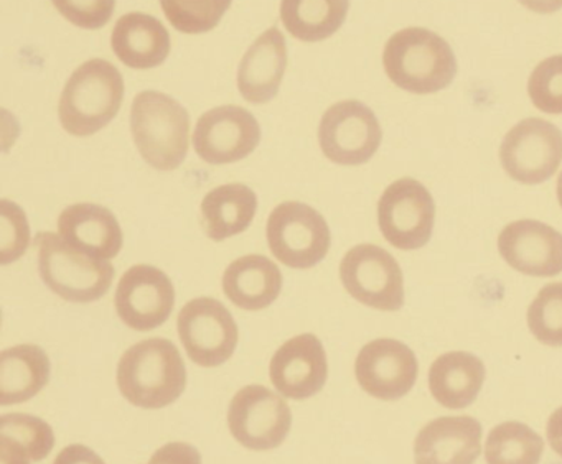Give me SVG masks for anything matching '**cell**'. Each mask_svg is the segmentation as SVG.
<instances>
[{
    "label": "cell",
    "instance_id": "10",
    "mask_svg": "<svg viewBox=\"0 0 562 464\" xmlns=\"http://www.w3.org/2000/svg\"><path fill=\"white\" fill-rule=\"evenodd\" d=\"M228 425L233 437L248 450H274L291 431V408L271 388L246 385L229 404Z\"/></svg>",
    "mask_w": 562,
    "mask_h": 464
},
{
    "label": "cell",
    "instance_id": "9",
    "mask_svg": "<svg viewBox=\"0 0 562 464\" xmlns=\"http://www.w3.org/2000/svg\"><path fill=\"white\" fill-rule=\"evenodd\" d=\"M180 341L187 354L202 367L225 364L238 346V326L222 302L209 296L192 299L177 318Z\"/></svg>",
    "mask_w": 562,
    "mask_h": 464
},
{
    "label": "cell",
    "instance_id": "11",
    "mask_svg": "<svg viewBox=\"0 0 562 464\" xmlns=\"http://www.w3.org/2000/svg\"><path fill=\"white\" fill-rule=\"evenodd\" d=\"M499 160L513 180L525 184L542 183L561 165V131L542 118H525L503 138Z\"/></svg>",
    "mask_w": 562,
    "mask_h": 464
},
{
    "label": "cell",
    "instance_id": "2",
    "mask_svg": "<svg viewBox=\"0 0 562 464\" xmlns=\"http://www.w3.org/2000/svg\"><path fill=\"white\" fill-rule=\"evenodd\" d=\"M124 101V79L120 69L106 59L83 63L71 75L61 92V125L68 134L90 137L106 127Z\"/></svg>",
    "mask_w": 562,
    "mask_h": 464
},
{
    "label": "cell",
    "instance_id": "14",
    "mask_svg": "<svg viewBox=\"0 0 562 464\" xmlns=\"http://www.w3.org/2000/svg\"><path fill=\"white\" fill-rule=\"evenodd\" d=\"M114 305L124 325L136 331H153L172 315L176 288L162 270L140 263L121 276Z\"/></svg>",
    "mask_w": 562,
    "mask_h": 464
},
{
    "label": "cell",
    "instance_id": "3",
    "mask_svg": "<svg viewBox=\"0 0 562 464\" xmlns=\"http://www.w3.org/2000/svg\"><path fill=\"white\" fill-rule=\"evenodd\" d=\"M383 65L391 81L414 94H430L452 82L456 55L449 43L427 29L401 30L387 39Z\"/></svg>",
    "mask_w": 562,
    "mask_h": 464
},
{
    "label": "cell",
    "instance_id": "22",
    "mask_svg": "<svg viewBox=\"0 0 562 464\" xmlns=\"http://www.w3.org/2000/svg\"><path fill=\"white\" fill-rule=\"evenodd\" d=\"M223 292L229 302L249 312L268 308L282 290V273L271 259L258 253L239 257L223 273Z\"/></svg>",
    "mask_w": 562,
    "mask_h": 464
},
{
    "label": "cell",
    "instance_id": "28",
    "mask_svg": "<svg viewBox=\"0 0 562 464\" xmlns=\"http://www.w3.org/2000/svg\"><path fill=\"white\" fill-rule=\"evenodd\" d=\"M544 440L528 425L505 421L490 431L485 443L486 464H539Z\"/></svg>",
    "mask_w": 562,
    "mask_h": 464
},
{
    "label": "cell",
    "instance_id": "18",
    "mask_svg": "<svg viewBox=\"0 0 562 464\" xmlns=\"http://www.w3.org/2000/svg\"><path fill=\"white\" fill-rule=\"evenodd\" d=\"M482 425L476 418L440 417L414 441L416 464H473L482 453Z\"/></svg>",
    "mask_w": 562,
    "mask_h": 464
},
{
    "label": "cell",
    "instance_id": "37",
    "mask_svg": "<svg viewBox=\"0 0 562 464\" xmlns=\"http://www.w3.org/2000/svg\"><path fill=\"white\" fill-rule=\"evenodd\" d=\"M558 200H559V204H561V207H562V171H561V174H559V180H558Z\"/></svg>",
    "mask_w": 562,
    "mask_h": 464
},
{
    "label": "cell",
    "instance_id": "27",
    "mask_svg": "<svg viewBox=\"0 0 562 464\" xmlns=\"http://www.w3.org/2000/svg\"><path fill=\"white\" fill-rule=\"evenodd\" d=\"M348 7L350 3L344 0H285L281 5V20L289 33L301 42H322L344 25Z\"/></svg>",
    "mask_w": 562,
    "mask_h": 464
},
{
    "label": "cell",
    "instance_id": "7",
    "mask_svg": "<svg viewBox=\"0 0 562 464\" xmlns=\"http://www.w3.org/2000/svg\"><path fill=\"white\" fill-rule=\"evenodd\" d=\"M436 204L429 190L413 178L394 181L378 203V224L384 239L401 250L420 249L429 242Z\"/></svg>",
    "mask_w": 562,
    "mask_h": 464
},
{
    "label": "cell",
    "instance_id": "21",
    "mask_svg": "<svg viewBox=\"0 0 562 464\" xmlns=\"http://www.w3.org/2000/svg\"><path fill=\"white\" fill-rule=\"evenodd\" d=\"M111 45L117 58L133 69H153L170 53L166 26L149 13H126L114 25Z\"/></svg>",
    "mask_w": 562,
    "mask_h": 464
},
{
    "label": "cell",
    "instance_id": "17",
    "mask_svg": "<svg viewBox=\"0 0 562 464\" xmlns=\"http://www.w3.org/2000/svg\"><path fill=\"white\" fill-rule=\"evenodd\" d=\"M505 262L531 276H554L562 272V234L539 220L508 224L498 236Z\"/></svg>",
    "mask_w": 562,
    "mask_h": 464
},
{
    "label": "cell",
    "instance_id": "25",
    "mask_svg": "<svg viewBox=\"0 0 562 464\" xmlns=\"http://www.w3.org/2000/svg\"><path fill=\"white\" fill-rule=\"evenodd\" d=\"M258 210V196L243 183L223 184L202 201V224L212 240H225L245 233Z\"/></svg>",
    "mask_w": 562,
    "mask_h": 464
},
{
    "label": "cell",
    "instance_id": "1",
    "mask_svg": "<svg viewBox=\"0 0 562 464\" xmlns=\"http://www.w3.org/2000/svg\"><path fill=\"white\" fill-rule=\"evenodd\" d=\"M116 378L127 401L157 410L173 404L183 394L187 369L172 341L150 338L124 352L117 364Z\"/></svg>",
    "mask_w": 562,
    "mask_h": 464
},
{
    "label": "cell",
    "instance_id": "26",
    "mask_svg": "<svg viewBox=\"0 0 562 464\" xmlns=\"http://www.w3.org/2000/svg\"><path fill=\"white\" fill-rule=\"evenodd\" d=\"M0 464L42 461L55 446L50 425L34 415L9 414L0 420Z\"/></svg>",
    "mask_w": 562,
    "mask_h": 464
},
{
    "label": "cell",
    "instance_id": "32",
    "mask_svg": "<svg viewBox=\"0 0 562 464\" xmlns=\"http://www.w3.org/2000/svg\"><path fill=\"white\" fill-rule=\"evenodd\" d=\"M31 244V227L24 210L9 200H2V227H0V256L2 265L21 259Z\"/></svg>",
    "mask_w": 562,
    "mask_h": 464
},
{
    "label": "cell",
    "instance_id": "12",
    "mask_svg": "<svg viewBox=\"0 0 562 464\" xmlns=\"http://www.w3.org/2000/svg\"><path fill=\"white\" fill-rule=\"evenodd\" d=\"M381 138L383 131L376 115L360 101L331 105L318 127L322 151L338 165L367 163L380 148Z\"/></svg>",
    "mask_w": 562,
    "mask_h": 464
},
{
    "label": "cell",
    "instance_id": "35",
    "mask_svg": "<svg viewBox=\"0 0 562 464\" xmlns=\"http://www.w3.org/2000/svg\"><path fill=\"white\" fill-rule=\"evenodd\" d=\"M54 464H106L100 454L85 444H70L55 457Z\"/></svg>",
    "mask_w": 562,
    "mask_h": 464
},
{
    "label": "cell",
    "instance_id": "30",
    "mask_svg": "<svg viewBox=\"0 0 562 464\" xmlns=\"http://www.w3.org/2000/svg\"><path fill=\"white\" fill-rule=\"evenodd\" d=\"M164 13L169 22L182 33H205L215 29L222 20L223 13L229 9L232 2H190V0H162Z\"/></svg>",
    "mask_w": 562,
    "mask_h": 464
},
{
    "label": "cell",
    "instance_id": "20",
    "mask_svg": "<svg viewBox=\"0 0 562 464\" xmlns=\"http://www.w3.org/2000/svg\"><path fill=\"white\" fill-rule=\"evenodd\" d=\"M288 66V45L278 26L266 30L243 56L238 89L252 104H265L278 95Z\"/></svg>",
    "mask_w": 562,
    "mask_h": 464
},
{
    "label": "cell",
    "instance_id": "36",
    "mask_svg": "<svg viewBox=\"0 0 562 464\" xmlns=\"http://www.w3.org/2000/svg\"><path fill=\"white\" fill-rule=\"evenodd\" d=\"M546 437H548L552 451L562 457V407L549 417L548 425H546Z\"/></svg>",
    "mask_w": 562,
    "mask_h": 464
},
{
    "label": "cell",
    "instance_id": "16",
    "mask_svg": "<svg viewBox=\"0 0 562 464\" xmlns=\"http://www.w3.org/2000/svg\"><path fill=\"white\" fill-rule=\"evenodd\" d=\"M269 374L282 397L305 400L317 395L328 377L327 354L321 339L305 332L285 341L272 355Z\"/></svg>",
    "mask_w": 562,
    "mask_h": 464
},
{
    "label": "cell",
    "instance_id": "34",
    "mask_svg": "<svg viewBox=\"0 0 562 464\" xmlns=\"http://www.w3.org/2000/svg\"><path fill=\"white\" fill-rule=\"evenodd\" d=\"M149 464H202V454L193 444L176 441L157 450Z\"/></svg>",
    "mask_w": 562,
    "mask_h": 464
},
{
    "label": "cell",
    "instance_id": "8",
    "mask_svg": "<svg viewBox=\"0 0 562 464\" xmlns=\"http://www.w3.org/2000/svg\"><path fill=\"white\" fill-rule=\"evenodd\" d=\"M340 279L357 302L383 312L404 305L403 270L383 247L360 244L345 253Z\"/></svg>",
    "mask_w": 562,
    "mask_h": 464
},
{
    "label": "cell",
    "instance_id": "29",
    "mask_svg": "<svg viewBox=\"0 0 562 464\" xmlns=\"http://www.w3.org/2000/svg\"><path fill=\"white\" fill-rule=\"evenodd\" d=\"M528 326L546 346H562V283H549L539 290L528 308Z\"/></svg>",
    "mask_w": 562,
    "mask_h": 464
},
{
    "label": "cell",
    "instance_id": "6",
    "mask_svg": "<svg viewBox=\"0 0 562 464\" xmlns=\"http://www.w3.org/2000/svg\"><path fill=\"white\" fill-rule=\"evenodd\" d=\"M269 249L291 269H311L330 249V227L308 204L285 201L272 210L268 220Z\"/></svg>",
    "mask_w": 562,
    "mask_h": 464
},
{
    "label": "cell",
    "instance_id": "23",
    "mask_svg": "<svg viewBox=\"0 0 562 464\" xmlns=\"http://www.w3.org/2000/svg\"><path fill=\"white\" fill-rule=\"evenodd\" d=\"M482 359L470 352L453 351L440 355L429 369V391L442 407L460 410L473 404L485 382Z\"/></svg>",
    "mask_w": 562,
    "mask_h": 464
},
{
    "label": "cell",
    "instance_id": "31",
    "mask_svg": "<svg viewBox=\"0 0 562 464\" xmlns=\"http://www.w3.org/2000/svg\"><path fill=\"white\" fill-rule=\"evenodd\" d=\"M528 94L539 111L562 114V55L549 56L536 66Z\"/></svg>",
    "mask_w": 562,
    "mask_h": 464
},
{
    "label": "cell",
    "instance_id": "15",
    "mask_svg": "<svg viewBox=\"0 0 562 464\" xmlns=\"http://www.w3.org/2000/svg\"><path fill=\"white\" fill-rule=\"evenodd\" d=\"M417 372L416 354L397 339L381 338L368 342L355 362L358 384L380 400H397L409 394L416 384Z\"/></svg>",
    "mask_w": 562,
    "mask_h": 464
},
{
    "label": "cell",
    "instance_id": "13",
    "mask_svg": "<svg viewBox=\"0 0 562 464\" xmlns=\"http://www.w3.org/2000/svg\"><path fill=\"white\" fill-rule=\"evenodd\" d=\"M259 142V122L239 105H222L205 112L193 132L196 155L210 165L243 160L255 151Z\"/></svg>",
    "mask_w": 562,
    "mask_h": 464
},
{
    "label": "cell",
    "instance_id": "33",
    "mask_svg": "<svg viewBox=\"0 0 562 464\" xmlns=\"http://www.w3.org/2000/svg\"><path fill=\"white\" fill-rule=\"evenodd\" d=\"M58 12L77 26L87 30H98L110 22L114 12V2H61L55 0Z\"/></svg>",
    "mask_w": 562,
    "mask_h": 464
},
{
    "label": "cell",
    "instance_id": "5",
    "mask_svg": "<svg viewBox=\"0 0 562 464\" xmlns=\"http://www.w3.org/2000/svg\"><path fill=\"white\" fill-rule=\"evenodd\" d=\"M35 247L42 280L60 298L91 303L110 292L114 280V267L110 260L94 259L74 249L60 234H37Z\"/></svg>",
    "mask_w": 562,
    "mask_h": 464
},
{
    "label": "cell",
    "instance_id": "4",
    "mask_svg": "<svg viewBox=\"0 0 562 464\" xmlns=\"http://www.w3.org/2000/svg\"><path fill=\"white\" fill-rule=\"evenodd\" d=\"M131 131L144 160L157 170H176L189 154V112L164 92L143 91L136 95Z\"/></svg>",
    "mask_w": 562,
    "mask_h": 464
},
{
    "label": "cell",
    "instance_id": "24",
    "mask_svg": "<svg viewBox=\"0 0 562 464\" xmlns=\"http://www.w3.org/2000/svg\"><path fill=\"white\" fill-rule=\"evenodd\" d=\"M50 378V359L35 344H21L0 354V405L34 398Z\"/></svg>",
    "mask_w": 562,
    "mask_h": 464
},
{
    "label": "cell",
    "instance_id": "19",
    "mask_svg": "<svg viewBox=\"0 0 562 464\" xmlns=\"http://www.w3.org/2000/svg\"><path fill=\"white\" fill-rule=\"evenodd\" d=\"M58 234L68 246L94 259H114L123 249V229L116 216L100 204L68 206L58 219Z\"/></svg>",
    "mask_w": 562,
    "mask_h": 464
}]
</instances>
